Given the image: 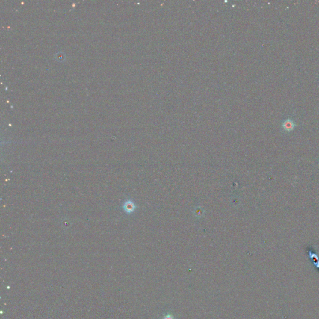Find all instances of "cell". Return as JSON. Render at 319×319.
Returning a JSON list of instances; mask_svg holds the SVG:
<instances>
[{
	"label": "cell",
	"instance_id": "cell-1",
	"mask_svg": "<svg viewBox=\"0 0 319 319\" xmlns=\"http://www.w3.org/2000/svg\"><path fill=\"white\" fill-rule=\"evenodd\" d=\"M122 208L123 211L126 214H131L136 211L137 206L133 200L128 199L123 202Z\"/></svg>",
	"mask_w": 319,
	"mask_h": 319
},
{
	"label": "cell",
	"instance_id": "cell-2",
	"mask_svg": "<svg viewBox=\"0 0 319 319\" xmlns=\"http://www.w3.org/2000/svg\"><path fill=\"white\" fill-rule=\"evenodd\" d=\"M163 319H174V318H173V317L172 315H166Z\"/></svg>",
	"mask_w": 319,
	"mask_h": 319
}]
</instances>
